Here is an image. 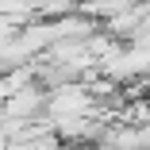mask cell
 Returning <instances> with one entry per match:
<instances>
[{
	"instance_id": "obj_1",
	"label": "cell",
	"mask_w": 150,
	"mask_h": 150,
	"mask_svg": "<svg viewBox=\"0 0 150 150\" xmlns=\"http://www.w3.org/2000/svg\"><path fill=\"white\" fill-rule=\"evenodd\" d=\"M46 112L54 115V123H66V119H81L85 112H93V96H88V85H66V88H54V96H46Z\"/></svg>"
}]
</instances>
